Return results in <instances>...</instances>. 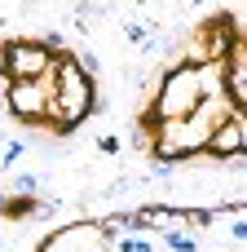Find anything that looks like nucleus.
<instances>
[{"instance_id": "f257e3e1", "label": "nucleus", "mask_w": 247, "mask_h": 252, "mask_svg": "<svg viewBox=\"0 0 247 252\" xmlns=\"http://www.w3.org/2000/svg\"><path fill=\"white\" fill-rule=\"evenodd\" d=\"M93 115V75L75 58H57V89H53V124L57 133L84 124Z\"/></svg>"}, {"instance_id": "f03ea898", "label": "nucleus", "mask_w": 247, "mask_h": 252, "mask_svg": "<svg viewBox=\"0 0 247 252\" xmlns=\"http://www.w3.org/2000/svg\"><path fill=\"white\" fill-rule=\"evenodd\" d=\"M199 97H203V89H199V71L194 66H172L168 71V80H164V89H159V97L150 102V111L141 115V128H150L155 120H186L194 106H199Z\"/></svg>"}, {"instance_id": "7ed1b4c3", "label": "nucleus", "mask_w": 247, "mask_h": 252, "mask_svg": "<svg viewBox=\"0 0 247 252\" xmlns=\"http://www.w3.org/2000/svg\"><path fill=\"white\" fill-rule=\"evenodd\" d=\"M0 53H4V80H35L40 71H49L57 62L53 49L40 40H9Z\"/></svg>"}, {"instance_id": "20e7f679", "label": "nucleus", "mask_w": 247, "mask_h": 252, "mask_svg": "<svg viewBox=\"0 0 247 252\" xmlns=\"http://www.w3.org/2000/svg\"><path fill=\"white\" fill-rule=\"evenodd\" d=\"M203 151H212V155H239L243 151V111H234L230 120H221L217 128H212V137H208V146Z\"/></svg>"}]
</instances>
